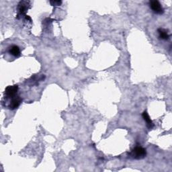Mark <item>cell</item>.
I'll return each mask as SVG.
<instances>
[{"mask_svg": "<svg viewBox=\"0 0 172 172\" xmlns=\"http://www.w3.org/2000/svg\"><path fill=\"white\" fill-rule=\"evenodd\" d=\"M142 116H143V118H144V120L146 121L147 126V127H148L149 129H151V128L153 127L154 124H153V123L152 122L151 119H150V118L148 113L146 111H145V112L143 113Z\"/></svg>", "mask_w": 172, "mask_h": 172, "instance_id": "obj_7", "label": "cell"}, {"mask_svg": "<svg viewBox=\"0 0 172 172\" xmlns=\"http://www.w3.org/2000/svg\"><path fill=\"white\" fill-rule=\"evenodd\" d=\"M157 31H158L160 38L163 39V40H167L169 38V34L166 30L163 29V28H159Z\"/></svg>", "mask_w": 172, "mask_h": 172, "instance_id": "obj_8", "label": "cell"}, {"mask_svg": "<svg viewBox=\"0 0 172 172\" xmlns=\"http://www.w3.org/2000/svg\"><path fill=\"white\" fill-rule=\"evenodd\" d=\"M22 102V99L20 98V97H14L11 100V102L10 103L9 108L11 110H14L18 108V106L20 105V104Z\"/></svg>", "mask_w": 172, "mask_h": 172, "instance_id": "obj_5", "label": "cell"}, {"mask_svg": "<svg viewBox=\"0 0 172 172\" xmlns=\"http://www.w3.org/2000/svg\"><path fill=\"white\" fill-rule=\"evenodd\" d=\"M28 6L29 5V2L22 1L20 2L18 4V11H19V15H25V14L27 12L28 9Z\"/></svg>", "mask_w": 172, "mask_h": 172, "instance_id": "obj_4", "label": "cell"}, {"mask_svg": "<svg viewBox=\"0 0 172 172\" xmlns=\"http://www.w3.org/2000/svg\"><path fill=\"white\" fill-rule=\"evenodd\" d=\"M129 155L133 159H141L146 156L147 152L146 150L144 148L141 147H136L131 150Z\"/></svg>", "mask_w": 172, "mask_h": 172, "instance_id": "obj_1", "label": "cell"}, {"mask_svg": "<svg viewBox=\"0 0 172 172\" xmlns=\"http://www.w3.org/2000/svg\"><path fill=\"white\" fill-rule=\"evenodd\" d=\"M50 3L53 6H58L62 3L61 1H50Z\"/></svg>", "mask_w": 172, "mask_h": 172, "instance_id": "obj_9", "label": "cell"}, {"mask_svg": "<svg viewBox=\"0 0 172 172\" xmlns=\"http://www.w3.org/2000/svg\"><path fill=\"white\" fill-rule=\"evenodd\" d=\"M149 5L150 8L152 9V10L155 13L158 14H162L163 13L164 10L158 1H155V0H154V1H150L149 2Z\"/></svg>", "mask_w": 172, "mask_h": 172, "instance_id": "obj_3", "label": "cell"}, {"mask_svg": "<svg viewBox=\"0 0 172 172\" xmlns=\"http://www.w3.org/2000/svg\"><path fill=\"white\" fill-rule=\"evenodd\" d=\"M18 91V86L17 85H10L5 89V96L7 98H13L16 95Z\"/></svg>", "mask_w": 172, "mask_h": 172, "instance_id": "obj_2", "label": "cell"}, {"mask_svg": "<svg viewBox=\"0 0 172 172\" xmlns=\"http://www.w3.org/2000/svg\"><path fill=\"white\" fill-rule=\"evenodd\" d=\"M9 53L11 55L16 57H18L20 56V49L16 45L11 46L9 49Z\"/></svg>", "mask_w": 172, "mask_h": 172, "instance_id": "obj_6", "label": "cell"}]
</instances>
